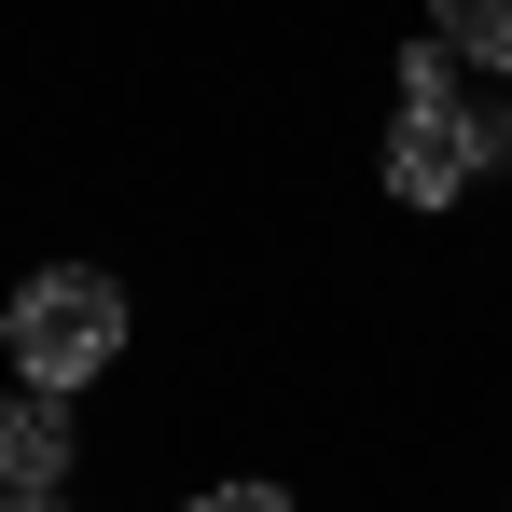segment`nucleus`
Returning a JSON list of instances; mask_svg holds the SVG:
<instances>
[{
    "mask_svg": "<svg viewBox=\"0 0 512 512\" xmlns=\"http://www.w3.org/2000/svg\"><path fill=\"white\" fill-rule=\"evenodd\" d=\"M429 42L471 70H512V0H429Z\"/></svg>",
    "mask_w": 512,
    "mask_h": 512,
    "instance_id": "4",
    "label": "nucleus"
},
{
    "mask_svg": "<svg viewBox=\"0 0 512 512\" xmlns=\"http://www.w3.org/2000/svg\"><path fill=\"white\" fill-rule=\"evenodd\" d=\"M180 512H305V499H277V485H208V499H180Z\"/></svg>",
    "mask_w": 512,
    "mask_h": 512,
    "instance_id": "5",
    "label": "nucleus"
},
{
    "mask_svg": "<svg viewBox=\"0 0 512 512\" xmlns=\"http://www.w3.org/2000/svg\"><path fill=\"white\" fill-rule=\"evenodd\" d=\"M0 346H14V388H97L125 360V291L97 263H42L14 305H0Z\"/></svg>",
    "mask_w": 512,
    "mask_h": 512,
    "instance_id": "1",
    "label": "nucleus"
},
{
    "mask_svg": "<svg viewBox=\"0 0 512 512\" xmlns=\"http://www.w3.org/2000/svg\"><path fill=\"white\" fill-rule=\"evenodd\" d=\"M70 457H84L70 388H14V402H0V499H56V485H70Z\"/></svg>",
    "mask_w": 512,
    "mask_h": 512,
    "instance_id": "3",
    "label": "nucleus"
},
{
    "mask_svg": "<svg viewBox=\"0 0 512 512\" xmlns=\"http://www.w3.org/2000/svg\"><path fill=\"white\" fill-rule=\"evenodd\" d=\"M0 512H70V499H0Z\"/></svg>",
    "mask_w": 512,
    "mask_h": 512,
    "instance_id": "6",
    "label": "nucleus"
},
{
    "mask_svg": "<svg viewBox=\"0 0 512 512\" xmlns=\"http://www.w3.org/2000/svg\"><path fill=\"white\" fill-rule=\"evenodd\" d=\"M457 70H471V56H443V42L402 56V139H388V194H402V208H457V194L485 180V111H471Z\"/></svg>",
    "mask_w": 512,
    "mask_h": 512,
    "instance_id": "2",
    "label": "nucleus"
}]
</instances>
